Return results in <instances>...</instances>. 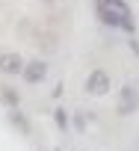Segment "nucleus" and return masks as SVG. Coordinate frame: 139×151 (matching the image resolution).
I'll use <instances>...</instances> for the list:
<instances>
[{"label": "nucleus", "mask_w": 139, "mask_h": 151, "mask_svg": "<svg viewBox=\"0 0 139 151\" xmlns=\"http://www.w3.org/2000/svg\"><path fill=\"white\" fill-rule=\"evenodd\" d=\"M21 74H24V83L36 86V83H42V80L47 77V62H42V59H33V62H24Z\"/></svg>", "instance_id": "nucleus-1"}, {"label": "nucleus", "mask_w": 139, "mask_h": 151, "mask_svg": "<svg viewBox=\"0 0 139 151\" xmlns=\"http://www.w3.org/2000/svg\"><path fill=\"white\" fill-rule=\"evenodd\" d=\"M86 92H89V95H104V92H110V74H107L104 68H95L89 77H86Z\"/></svg>", "instance_id": "nucleus-2"}, {"label": "nucleus", "mask_w": 139, "mask_h": 151, "mask_svg": "<svg viewBox=\"0 0 139 151\" xmlns=\"http://www.w3.org/2000/svg\"><path fill=\"white\" fill-rule=\"evenodd\" d=\"M118 95H121V104H118V113H124V116H130L136 107H139V95H136V86L133 83H127V86H121L118 89Z\"/></svg>", "instance_id": "nucleus-3"}, {"label": "nucleus", "mask_w": 139, "mask_h": 151, "mask_svg": "<svg viewBox=\"0 0 139 151\" xmlns=\"http://www.w3.org/2000/svg\"><path fill=\"white\" fill-rule=\"evenodd\" d=\"M21 68H24V62H21L18 53H3V56H0V71H6V74H18Z\"/></svg>", "instance_id": "nucleus-4"}, {"label": "nucleus", "mask_w": 139, "mask_h": 151, "mask_svg": "<svg viewBox=\"0 0 139 151\" xmlns=\"http://www.w3.org/2000/svg\"><path fill=\"white\" fill-rule=\"evenodd\" d=\"M95 3H101V6H115V9H121V12H130V6L124 3V0H95Z\"/></svg>", "instance_id": "nucleus-5"}, {"label": "nucleus", "mask_w": 139, "mask_h": 151, "mask_svg": "<svg viewBox=\"0 0 139 151\" xmlns=\"http://www.w3.org/2000/svg\"><path fill=\"white\" fill-rule=\"evenodd\" d=\"M56 124H59V127H68V119H65V110H56Z\"/></svg>", "instance_id": "nucleus-6"}]
</instances>
